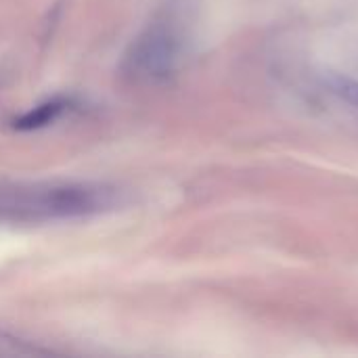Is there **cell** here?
Here are the masks:
<instances>
[{
    "label": "cell",
    "instance_id": "277c9868",
    "mask_svg": "<svg viewBox=\"0 0 358 358\" xmlns=\"http://www.w3.org/2000/svg\"><path fill=\"white\" fill-rule=\"evenodd\" d=\"M334 90L346 99L348 103H352L355 107H358V82L350 80V78H336L334 80Z\"/></svg>",
    "mask_w": 358,
    "mask_h": 358
},
{
    "label": "cell",
    "instance_id": "6da1fadb",
    "mask_svg": "<svg viewBox=\"0 0 358 358\" xmlns=\"http://www.w3.org/2000/svg\"><path fill=\"white\" fill-rule=\"evenodd\" d=\"M126 195L115 185L61 180L0 187V224H52L120 210Z\"/></svg>",
    "mask_w": 358,
    "mask_h": 358
},
{
    "label": "cell",
    "instance_id": "7a4b0ae2",
    "mask_svg": "<svg viewBox=\"0 0 358 358\" xmlns=\"http://www.w3.org/2000/svg\"><path fill=\"white\" fill-rule=\"evenodd\" d=\"M189 31L182 13L166 6L130 40L120 61V73L132 84H162L174 78L185 61Z\"/></svg>",
    "mask_w": 358,
    "mask_h": 358
},
{
    "label": "cell",
    "instance_id": "3957f363",
    "mask_svg": "<svg viewBox=\"0 0 358 358\" xmlns=\"http://www.w3.org/2000/svg\"><path fill=\"white\" fill-rule=\"evenodd\" d=\"M78 105L71 96L65 94H57L50 96L38 105H34L31 109L23 111L21 115H17L10 126L17 132H34V130H44L48 126H52L55 122H59L61 117H65L69 111H73Z\"/></svg>",
    "mask_w": 358,
    "mask_h": 358
}]
</instances>
